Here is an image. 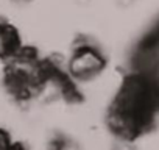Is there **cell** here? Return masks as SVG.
<instances>
[{
	"label": "cell",
	"mask_w": 159,
	"mask_h": 150,
	"mask_svg": "<svg viewBox=\"0 0 159 150\" xmlns=\"http://www.w3.org/2000/svg\"><path fill=\"white\" fill-rule=\"evenodd\" d=\"M136 2V0H117V3L120 5V7H129V5H133Z\"/></svg>",
	"instance_id": "cell-4"
},
{
	"label": "cell",
	"mask_w": 159,
	"mask_h": 150,
	"mask_svg": "<svg viewBox=\"0 0 159 150\" xmlns=\"http://www.w3.org/2000/svg\"><path fill=\"white\" fill-rule=\"evenodd\" d=\"M105 67V58L94 47L84 42L75 49L72 58L67 63L69 73L76 80H91Z\"/></svg>",
	"instance_id": "cell-1"
},
{
	"label": "cell",
	"mask_w": 159,
	"mask_h": 150,
	"mask_svg": "<svg viewBox=\"0 0 159 150\" xmlns=\"http://www.w3.org/2000/svg\"><path fill=\"white\" fill-rule=\"evenodd\" d=\"M8 150H24V148H22L20 145H10Z\"/></svg>",
	"instance_id": "cell-6"
},
{
	"label": "cell",
	"mask_w": 159,
	"mask_h": 150,
	"mask_svg": "<svg viewBox=\"0 0 159 150\" xmlns=\"http://www.w3.org/2000/svg\"><path fill=\"white\" fill-rule=\"evenodd\" d=\"M16 47H17V36L14 30L7 24H0V56L14 53Z\"/></svg>",
	"instance_id": "cell-2"
},
{
	"label": "cell",
	"mask_w": 159,
	"mask_h": 150,
	"mask_svg": "<svg viewBox=\"0 0 159 150\" xmlns=\"http://www.w3.org/2000/svg\"><path fill=\"white\" fill-rule=\"evenodd\" d=\"M112 150H137V148H136V145H134L129 139L120 138V139H117V141L114 142Z\"/></svg>",
	"instance_id": "cell-3"
},
{
	"label": "cell",
	"mask_w": 159,
	"mask_h": 150,
	"mask_svg": "<svg viewBox=\"0 0 159 150\" xmlns=\"http://www.w3.org/2000/svg\"><path fill=\"white\" fill-rule=\"evenodd\" d=\"M14 3H19V5H24V3H28V2H31V0H13Z\"/></svg>",
	"instance_id": "cell-5"
}]
</instances>
